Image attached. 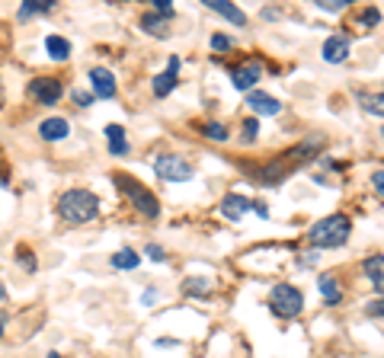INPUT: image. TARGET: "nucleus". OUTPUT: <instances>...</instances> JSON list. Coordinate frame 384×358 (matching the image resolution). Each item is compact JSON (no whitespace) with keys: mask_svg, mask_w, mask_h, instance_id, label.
<instances>
[{"mask_svg":"<svg viewBox=\"0 0 384 358\" xmlns=\"http://www.w3.org/2000/svg\"><path fill=\"white\" fill-rule=\"evenodd\" d=\"M320 147H324V135H308L298 147L279 154L266 166H247V173H250V179H253L256 186H279V183H285L295 170H301L308 160H314V154H320Z\"/></svg>","mask_w":384,"mask_h":358,"instance_id":"1","label":"nucleus"},{"mask_svg":"<svg viewBox=\"0 0 384 358\" xmlns=\"http://www.w3.org/2000/svg\"><path fill=\"white\" fill-rule=\"evenodd\" d=\"M58 214L67 221V224H87L100 214V199L87 189H67L58 199Z\"/></svg>","mask_w":384,"mask_h":358,"instance_id":"2","label":"nucleus"},{"mask_svg":"<svg viewBox=\"0 0 384 358\" xmlns=\"http://www.w3.org/2000/svg\"><path fill=\"white\" fill-rule=\"evenodd\" d=\"M349 234H352V221H349L346 214H327V218H320L317 224L310 227L308 240L320 249H337L349 240Z\"/></svg>","mask_w":384,"mask_h":358,"instance_id":"3","label":"nucleus"},{"mask_svg":"<svg viewBox=\"0 0 384 358\" xmlns=\"http://www.w3.org/2000/svg\"><path fill=\"white\" fill-rule=\"evenodd\" d=\"M113 183L119 186V192H122L125 199H128V202L135 205L141 214H144V218H157V214H160V205H157V199H154V192H150V189H144L138 179H131V176H125V173H115Z\"/></svg>","mask_w":384,"mask_h":358,"instance_id":"4","label":"nucleus"},{"mask_svg":"<svg viewBox=\"0 0 384 358\" xmlns=\"http://www.w3.org/2000/svg\"><path fill=\"white\" fill-rule=\"evenodd\" d=\"M269 304L279 317H298L304 311V294L295 285H275L269 291Z\"/></svg>","mask_w":384,"mask_h":358,"instance_id":"5","label":"nucleus"},{"mask_svg":"<svg viewBox=\"0 0 384 358\" xmlns=\"http://www.w3.org/2000/svg\"><path fill=\"white\" fill-rule=\"evenodd\" d=\"M154 170H157V176L167 179V183H186V179H192V164L179 154H160L157 160H154Z\"/></svg>","mask_w":384,"mask_h":358,"instance_id":"6","label":"nucleus"},{"mask_svg":"<svg viewBox=\"0 0 384 358\" xmlns=\"http://www.w3.org/2000/svg\"><path fill=\"white\" fill-rule=\"evenodd\" d=\"M29 93L36 96L38 102H45V106H52V102L61 100V80L58 77H36V80L29 83Z\"/></svg>","mask_w":384,"mask_h":358,"instance_id":"7","label":"nucleus"},{"mask_svg":"<svg viewBox=\"0 0 384 358\" xmlns=\"http://www.w3.org/2000/svg\"><path fill=\"white\" fill-rule=\"evenodd\" d=\"M90 90H93V96H100V100H113L115 96V74L109 71V67H93V71H90Z\"/></svg>","mask_w":384,"mask_h":358,"instance_id":"8","label":"nucleus"},{"mask_svg":"<svg viewBox=\"0 0 384 358\" xmlns=\"http://www.w3.org/2000/svg\"><path fill=\"white\" fill-rule=\"evenodd\" d=\"M253 208V202L247 199V195H237V192H231V195H225L221 199V205H218V212L225 214L227 221H240L247 212Z\"/></svg>","mask_w":384,"mask_h":358,"instance_id":"9","label":"nucleus"},{"mask_svg":"<svg viewBox=\"0 0 384 358\" xmlns=\"http://www.w3.org/2000/svg\"><path fill=\"white\" fill-rule=\"evenodd\" d=\"M260 77H262V67L256 65V61H247V65L234 67V74H231V80H234L237 90H247V93H253Z\"/></svg>","mask_w":384,"mask_h":358,"instance_id":"10","label":"nucleus"},{"mask_svg":"<svg viewBox=\"0 0 384 358\" xmlns=\"http://www.w3.org/2000/svg\"><path fill=\"white\" fill-rule=\"evenodd\" d=\"M247 106H250L256 115H279L282 112V102L275 100V96H269V93H260V90L247 93Z\"/></svg>","mask_w":384,"mask_h":358,"instance_id":"11","label":"nucleus"},{"mask_svg":"<svg viewBox=\"0 0 384 358\" xmlns=\"http://www.w3.org/2000/svg\"><path fill=\"white\" fill-rule=\"evenodd\" d=\"M349 38L346 36H330L327 42H324V61L327 65H339V61H346L349 58Z\"/></svg>","mask_w":384,"mask_h":358,"instance_id":"12","label":"nucleus"},{"mask_svg":"<svg viewBox=\"0 0 384 358\" xmlns=\"http://www.w3.org/2000/svg\"><path fill=\"white\" fill-rule=\"evenodd\" d=\"M38 135H42V138L45 141H65L67 135H71V122L67 119H45L42 122V125H38Z\"/></svg>","mask_w":384,"mask_h":358,"instance_id":"13","label":"nucleus"},{"mask_svg":"<svg viewBox=\"0 0 384 358\" xmlns=\"http://www.w3.org/2000/svg\"><path fill=\"white\" fill-rule=\"evenodd\" d=\"M205 7H208V10H215L218 16L231 19L234 26H244V23H247V13H244V10H237L231 0H205Z\"/></svg>","mask_w":384,"mask_h":358,"instance_id":"14","label":"nucleus"},{"mask_svg":"<svg viewBox=\"0 0 384 358\" xmlns=\"http://www.w3.org/2000/svg\"><path fill=\"white\" fill-rule=\"evenodd\" d=\"M317 291H320V298H324L327 304H339V301H343V291H339V282H337V276H333V272H324V276H320Z\"/></svg>","mask_w":384,"mask_h":358,"instance_id":"15","label":"nucleus"},{"mask_svg":"<svg viewBox=\"0 0 384 358\" xmlns=\"http://www.w3.org/2000/svg\"><path fill=\"white\" fill-rule=\"evenodd\" d=\"M365 276L372 278V285L381 291V298H384V256L381 253H375V256H368L365 259Z\"/></svg>","mask_w":384,"mask_h":358,"instance_id":"16","label":"nucleus"},{"mask_svg":"<svg viewBox=\"0 0 384 358\" xmlns=\"http://www.w3.org/2000/svg\"><path fill=\"white\" fill-rule=\"evenodd\" d=\"M106 138H109V154H113V157H125V154H128L122 125H106Z\"/></svg>","mask_w":384,"mask_h":358,"instance_id":"17","label":"nucleus"},{"mask_svg":"<svg viewBox=\"0 0 384 358\" xmlns=\"http://www.w3.org/2000/svg\"><path fill=\"white\" fill-rule=\"evenodd\" d=\"M167 23H170V16H163V13H144V16H141V29L150 32V36H157V38L170 32Z\"/></svg>","mask_w":384,"mask_h":358,"instance_id":"18","label":"nucleus"},{"mask_svg":"<svg viewBox=\"0 0 384 358\" xmlns=\"http://www.w3.org/2000/svg\"><path fill=\"white\" fill-rule=\"evenodd\" d=\"M45 52L55 58V61H67V58H71V42H67L65 36H48L45 38Z\"/></svg>","mask_w":384,"mask_h":358,"instance_id":"19","label":"nucleus"},{"mask_svg":"<svg viewBox=\"0 0 384 358\" xmlns=\"http://www.w3.org/2000/svg\"><path fill=\"white\" fill-rule=\"evenodd\" d=\"M177 90V74H157V77H154V96H160V100H163V96H167V93H173Z\"/></svg>","mask_w":384,"mask_h":358,"instance_id":"20","label":"nucleus"},{"mask_svg":"<svg viewBox=\"0 0 384 358\" xmlns=\"http://www.w3.org/2000/svg\"><path fill=\"white\" fill-rule=\"evenodd\" d=\"M138 262H141V256L135 249H119V253H113V269H135Z\"/></svg>","mask_w":384,"mask_h":358,"instance_id":"21","label":"nucleus"},{"mask_svg":"<svg viewBox=\"0 0 384 358\" xmlns=\"http://www.w3.org/2000/svg\"><path fill=\"white\" fill-rule=\"evenodd\" d=\"M52 7H55V0H26V3L19 7V16L26 19V16H32V13H48Z\"/></svg>","mask_w":384,"mask_h":358,"instance_id":"22","label":"nucleus"},{"mask_svg":"<svg viewBox=\"0 0 384 358\" xmlns=\"http://www.w3.org/2000/svg\"><path fill=\"white\" fill-rule=\"evenodd\" d=\"M362 102H365V109L372 112V115H384V93H372V96L362 93Z\"/></svg>","mask_w":384,"mask_h":358,"instance_id":"23","label":"nucleus"},{"mask_svg":"<svg viewBox=\"0 0 384 358\" xmlns=\"http://www.w3.org/2000/svg\"><path fill=\"white\" fill-rule=\"evenodd\" d=\"M202 135L212 141H227V128L221 125V122H208V125H202Z\"/></svg>","mask_w":384,"mask_h":358,"instance_id":"24","label":"nucleus"},{"mask_svg":"<svg viewBox=\"0 0 384 358\" xmlns=\"http://www.w3.org/2000/svg\"><path fill=\"white\" fill-rule=\"evenodd\" d=\"M212 282H208V278H186V285H183V291L186 294H208L212 291Z\"/></svg>","mask_w":384,"mask_h":358,"instance_id":"25","label":"nucleus"},{"mask_svg":"<svg viewBox=\"0 0 384 358\" xmlns=\"http://www.w3.org/2000/svg\"><path fill=\"white\" fill-rule=\"evenodd\" d=\"M362 23H365V26H378V23H381V10H375V7L362 10Z\"/></svg>","mask_w":384,"mask_h":358,"instance_id":"26","label":"nucleus"},{"mask_svg":"<svg viewBox=\"0 0 384 358\" xmlns=\"http://www.w3.org/2000/svg\"><path fill=\"white\" fill-rule=\"evenodd\" d=\"M256 131H260L256 119H247L244 122V141H247V144H250V141H256Z\"/></svg>","mask_w":384,"mask_h":358,"instance_id":"27","label":"nucleus"},{"mask_svg":"<svg viewBox=\"0 0 384 358\" xmlns=\"http://www.w3.org/2000/svg\"><path fill=\"white\" fill-rule=\"evenodd\" d=\"M231 45H234V42H231L227 36H221V32L212 36V48H215V52H225V48H231Z\"/></svg>","mask_w":384,"mask_h":358,"instance_id":"28","label":"nucleus"},{"mask_svg":"<svg viewBox=\"0 0 384 358\" xmlns=\"http://www.w3.org/2000/svg\"><path fill=\"white\" fill-rule=\"evenodd\" d=\"M320 10H327V13H339V10H346V0H324V3H317Z\"/></svg>","mask_w":384,"mask_h":358,"instance_id":"29","label":"nucleus"},{"mask_svg":"<svg viewBox=\"0 0 384 358\" xmlns=\"http://www.w3.org/2000/svg\"><path fill=\"white\" fill-rule=\"evenodd\" d=\"M365 311L372 313V317H384V298H375V301L365 304Z\"/></svg>","mask_w":384,"mask_h":358,"instance_id":"30","label":"nucleus"},{"mask_svg":"<svg viewBox=\"0 0 384 358\" xmlns=\"http://www.w3.org/2000/svg\"><path fill=\"white\" fill-rule=\"evenodd\" d=\"M372 189L384 199V170H375V173H372Z\"/></svg>","mask_w":384,"mask_h":358,"instance_id":"31","label":"nucleus"},{"mask_svg":"<svg viewBox=\"0 0 384 358\" xmlns=\"http://www.w3.org/2000/svg\"><path fill=\"white\" fill-rule=\"evenodd\" d=\"M144 253H148V256L154 259V262H163V259H167V253H163V249H160L157 243H148V249H144Z\"/></svg>","mask_w":384,"mask_h":358,"instance_id":"32","label":"nucleus"},{"mask_svg":"<svg viewBox=\"0 0 384 358\" xmlns=\"http://www.w3.org/2000/svg\"><path fill=\"white\" fill-rule=\"evenodd\" d=\"M74 102L80 106V109H84V106H90V102H93V96H90L87 90H74Z\"/></svg>","mask_w":384,"mask_h":358,"instance_id":"33","label":"nucleus"},{"mask_svg":"<svg viewBox=\"0 0 384 358\" xmlns=\"http://www.w3.org/2000/svg\"><path fill=\"white\" fill-rule=\"evenodd\" d=\"M253 208H256V214H260V218H269V208H266L262 202H253Z\"/></svg>","mask_w":384,"mask_h":358,"instance_id":"34","label":"nucleus"},{"mask_svg":"<svg viewBox=\"0 0 384 358\" xmlns=\"http://www.w3.org/2000/svg\"><path fill=\"white\" fill-rule=\"evenodd\" d=\"M3 298H7V288H3V282H0V301H3Z\"/></svg>","mask_w":384,"mask_h":358,"instance_id":"35","label":"nucleus"},{"mask_svg":"<svg viewBox=\"0 0 384 358\" xmlns=\"http://www.w3.org/2000/svg\"><path fill=\"white\" fill-rule=\"evenodd\" d=\"M48 358H61V355H58V352H48Z\"/></svg>","mask_w":384,"mask_h":358,"instance_id":"36","label":"nucleus"},{"mask_svg":"<svg viewBox=\"0 0 384 358\" xmlns=\"http://www.w3.org/2000/svg\"><path fill=\"white\" fill-rule=\"evenodd\" d=\"M0 339H3V320H0Z\"/></svg>","mask_w":384,"mask_h":358,"instance_id":"37","label":"nucleus"},{"mask_svg":"<svg viewBox=\"0 0 384 358\" xmlns=\"http://www.w3.org/2000/svg\"><path fill=\"white\" fill-rule=\"evenodd\" d=\"M0 102H3V83H0Z\"/></svg>","mask_w":384,"mask_h":358,"instance_id":"38","label":"nucleus"},{"mask_svg":"<svg viewBox=\"0 0 384 358\" xmlns=\"http://www.w3.org/2000/svg\"><path fill=\"white\" fill-rule=\"evenodd\" d=\"M381 138H384V128H381Z\"/></svg>","mask_w":384,"mask_h":358,"instance_id":"39","label":"nucleus"}]
</instances>
